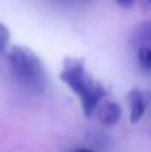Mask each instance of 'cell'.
<instances>
[{"label": "cell", "mask_w": 151, "mask_h": 152, "mask_svg": "<svg viewBox=\"0 0 151 152\" xmlns=\"http://www.w3.org/2000/svg\"><path fill=\"white\" fill-rule=\"evenodd\" d=\"M59 77L82 101L85 115L92 117L105 96V87L86 71L85 62L76 58L65 59Z\"/></svg>", "instance_id": "1"}, {"label": "cell", "mask_w": 151, "mask_h": 152, "mask_svg": "<svg viewBox=\"0 0 151 152\" xmlns=\"http://www.w3.org/2000/svg\"><path fill=\"white\" fill-rule=\"evenodd\" d=\"M9 65L15 78L30 92L43 93L48 86L46 69L40 58L28 48L15 46L9 52Z\"/></svg>", "instance_id": "2"}, {"label": "cell", "mask_w": 151, "mask_h": 152, "mask_svg": "<svg viewBox=\"0 0 151 152\" xmlns=\"http://www.w3.org/2000/svg\"><path fill=\"white\" fill-rule=\"evenodd\" d=\"M96 115H98V120H99L101 124L111 127L120 120L122 108L119 106V103H116L113 101H104L98 105Z\"/></svg>", "instance_id": "3"}, {"label": "cell", "mask_w": 151, "mask_h": 152, "mask_svg": "<svg viewBox=\"0 0 151 152\" xmlns=\"http://www.w3.org/2000/svg\"><path fill=\"white\" fill-rule=\"evenodd\" d=\"M127 102L130 108V121L138 123L147 108V95L141 89H132L127 95Z\"/></svg>", "instance_id": "4"}, {"label": "cell", "mask_w": 151, "mask_h": 152, "mask_svg": "<svg viewBox=\"0 0 151 152\" xmlns=\"http://www.w3.org/2000/svg\"><path fill=\"white\" fill-rule=\"evenodd\" d=\"M133 43L139 48H151V22H144L135 30Z\"/></svg>", "instance_id": "5"}, {"label": "cell", "mask_w": 151, "mask_h": 152, "mask_svg": "<svg viewBox=\"0 0 151 152\" xmlns=\"http://www.w3.org/2000/svg\"><path fill=\"white\" fill-rule=\"evenodd\" d=\"M138 61L142 68L151 71V48H139L138 50Z\"/></svg>", "instance_id": "6"}, {"label": "cell", "mask_w": 151, "mask_h": 152, "mask_svg": "<svg viewBox=\"0 0 151 152\" xmlns=\"http://www.w3.org/2000/svg\"><path fill=\"white\" fill-rule=\"evenodd\" d=\"M7 42H9V31L3 24H0V50L6 49Z\"/></svg>", "instance_id": "7"}, {"label": "cell", "mask_w": 151, "mask_h": 152, "mask_svg": "<svg viewBox=\"0 0 151 152\" xmlns=\"http://www.w3.org/2000/svg\"><path fill=\"white\" fill-rule=\"evenodd\" d=\"M71 152H94L92 149H88V148H76V149H73Z\"/></svg>", "instance_id": "8"}, {"label": "cell", "mask_w": 151, "mask_h": 152, "mask_svg": "<svg viewBox=\"0 0 151 152\" xmlns=\"http://www.w3.org/2000/svg\"><path fill=\"white\" fill-rule=\"evenodd\" d=\"M120 4H123V6H127V4H130L132 3V0H117Z\"/></svg>", "instance_id": "9"}, {"label": "cell", "mask_w": 151, "mask_h": 152, "mask_svg": "<svg viewBox=\"0 0 151 152\" xmlns=\"http://www.w3.org/2000/svg\"><path fill=\"white\" fill-rule=\"evenodd\" d=\"M147 1H148V3H150V4H151V0H147Z\"/></svg>", "instance_id": "10"}]
</instances>
